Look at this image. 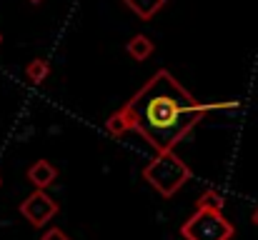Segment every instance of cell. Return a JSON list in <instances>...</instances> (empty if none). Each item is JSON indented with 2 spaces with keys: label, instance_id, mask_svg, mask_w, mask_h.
<instances>
[{
  "label": "cell",
  "instance_id": "cell-1",
  "mask_svg": "<svg viewBox=\"0 0 258 240\" xmlns=\"http://www.w3.org/2000/svg\"><path fill=\"white\" fill-rule=\"evenodd\" d=\"M228 108H238V100L201 103L166 68H161L105 120V130L113 138L136 130L156 153H168L208 113Z\"/></svg>",
  "mask_w": 258,
  "mask_h": 240
},
{
  "label": "cell",
  "instance_id": "cell-2",
  "mask_svg": "<svg viewBox=\"0 0 258 240\" xmlns=\"http://www.w3.org/2000/svg\"><path fill=\"white\" fill-rule=\"evenodd\" d=\"M190 168L178 158L173 150L168 153H156V158L143 168V180L158 190L163 198H173L188 180H190Z\"/></svg>",
  "mask_w": 258,
  "mask_h": 240
},
{
  "label": "cell",
  "instance_id": "cell-3",
  "mask_svg": "<svg viewBox=\"0 0 258 240\" xmlns=\"http://www.w3.org/2000/svg\"><path fill=\"white\" fill-rule=\"evenodd\" d=\"M180 235L185 240H231L236 235V225L216 208H196V213L180 225Z\"/></svg>",
  "mask_w": 258,
  "mask_h": 240
},
{
  "label": "cell",
  "instance_id": "cell-4",
  "mask_svg": "<svg viewBox=\"0 0 258 240\" xmlns=\"http://www.w3.org/2000/svg\"><path fill=\"white\" fill-rule=\"evenodd\" d=\"M58 213H60L58 200H53L45 190H33V193L20 203V215H23L33 228H45Z\"/></svg>",
  "mask_w": 258,
  "mask_h": 240
},
{
  "label": "cell",
  "instance_id": "cell-5",
  "mask_svg": "<svg viewBox=\"0 0 258 240\" xmlns=\"http://www.w3.org/2000/svg\"><path fill=\"white\" fill-rule=\"evenodd\" d=\"M25 178H28V183H30L35 190H48V188L58 180V168H55L50 160H35V163L25 170Z\"/></svg>",
  "mask_w": 258,
  "mask_h": 240
},
{
  "label": "cell",
  "instance_id": "cell-6",
  "mask_svg": "<svg viewBox=\"0 0 258 240\" xmlns=\"http://www.w3.org/2000/svg\"><path fill=\"white\" fill-rule=\"evenodd\" d=\"M153 50H156V43L148 38V35H143V33H138V35H133L128 43H125V53L136 60V63H143V60H148L151 55H153Z\"/></svg>",
  "mask_w": 258,
  "mask_h": 240
},
{
  "label": "cell",
  "instance_id": "cell-7",
  "mask_svg": "<svg viewBox=\"0 0 258 240\" xmlns=\"http://www.w3.org/2000/svg\"><path fill=\"white\" fill-rule=\"evenodd\" d=\"M168 0H123V5L128 10H133L141 20H153L163 8H166Z\"/></svg>",
  "mask_w": 258,
  "mask_h": 240
},
{
  "label": "cell",
  "instance_id": "cell-8",
  "mask_svg": "<svg viewBox=\"0 0 258 240\" xmlns=\"http://www.w3.org/2000/svg\"><path fill=\"white\" fill-rule=\"evenodd\" d=\"M48 75H50V63H48L45 58H35V60H30V63L25 65V78L30 80L33 85L45 83Z\"/></svg>",
  "mask_w": 258,
  "mask_h": 240
},
{
  "label": "cell",
  "instance_id": "cell-9",
  "mask_svg": "<svg viewBox=\"0 0 258 240\" xmlns=\"http://www.w3.org/2000/svg\"><path fill=\"white\" fill-rule=\"evenodd\" d=\"M196 208H216V210H223V208H226V198H223L216 188H206V190L198 195Z\"/></svg>",
  "mask_w": 258,
  "mask_h": 240
},
{
  "label": "cell",
  "instance_id": "cell-10",
  "mask_svg": "<svg viewBox=\"0 0 258 240\" xmlns=\"http://www.w3.org/2000/svg\"><path fill=\"white\" fill-rule=\"evenodd\" d=\"M40 240H71V238H68V233H66L63 228L53 225V228H48V230L40 235Z\"/></svg>",
  "mask_w": 258,
  "mask_h": 240
},
{
  "label": "cell",
  "instance_id": "cell-11",
  "mask_svg": "<svg viewBox=\"0 0 258 240\" xmlns=\"http://www.w3.org/2000/svg\"><path fill=\"white\" fill-rule=\"evenodd\" d=\"M251 223H253V225L258 228V205L253 208V210H251Z\"/></svg>",
  "mask_w": 258,
  "mask_h": 240
},
{
  "label": "cell",
  "instance_id": "cell-12",
  "mask_svg": "<svg viewBox=\"0 0 258 240\" xmlns=\"http://www.w3.org/2000/svg\"><path fill=\"white\" fill-rule=\"evenodd\" d=\"M28 3H33V5H40V3H43V0H28Z\"/></svg>",
  "mask_w": 258,
  "mask_h": 240
},
{
  "label": "cell",
  "instance_id": "cell-13",
  "mask_svg": "<svg viewBox=\"0 0 258 240\" xmlns=\"http://www.w3.org/2000/svg\"><path fill=\"white\" fill-rule=\"evenodd\" d=\"M0 45H3V33H0Z\"/></svg>",
  "mask_w": 258,
  "mask_h": 240
},
{
  "label": "cell",
  "instance_id": "cell-14",
  "mask_svg": "<svg viewBox=\"0 0 258 240\" xmlns=\"http://www.w3.org/2000/svg\"><path fill=\"white\" fill-rule=\"evenodd\" d=\"M0 185H3V178H0Z\"/></svg>",
  "mask_w": 258,
  "mask_h": 240
}]
</instances>
